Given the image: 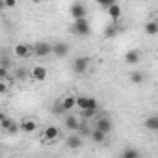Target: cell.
Segmentation results:
<instances>
[{
  "label": "cell",
  "instance_id": "6da1fadb",
  "mask_svg": "<svg viewBox=\"0 0 158 158\" xmlns=\"http://www.w3.org/2000/svg\"><path fill=\"white\" fill-rule=\"evenodd\" d=\"M76 108H78V110H89V108L99 110V102H97V99H95V97L78 95V97H76Z\"/></svg>",
  "mask_w": 158,
  "mask_h": 158
},
{
  "label": "cell",
  "instance_id": "7a4b0ae2",
  "mask_svg": "<svg viewBox=\"0 0 158 158\" xmlns=\"http://www.w3.org/2000/svg\"><path fill=\"white\" fill-rule=\"evenodd\" d=\"M71 30H73V34H74V35H89V32H91V26H89L88 19L84 17V19H76Z\"/></svg>",
  "mask_w": 158,
  "mask_h": 158
},
{
  "label": "cell",
  "instance_id": "3957f363",
  "mask_svg": "<svg viewBox=\"0 0 158 158\" xmlns=\"http://www.w3.org/2000/svg\"><path fill=\"white\" fill-rule=\"evenodd\" d=\"M89 65H91V60H89L88 56H78V58H74V61H73V71H74L76 74H84V73L89 69Z\"/></svg>",
  "mask_w": 158,
  "mask_h": 158
},
{
  "label": "cell",
  "instance_id": "277c9868",
  "mask_svg": "<svg viewBox=\"0 0 158 158\" xmlns=\"http://www.w3.org/2000/svg\"><path fill=\"white\" fill-rule=\"evenodd\" d=\"M52 47H54V45H50V43H47V41H37V43L34 45V56H37V58L50 56V54H52Z\"/></svg>",
  "mask_w": 158,
  "mask_h": 158
},
{
  "label": "cell",
  "instance_id": "5b68a950",
  "mask_svg": "<svg viewBox=\"0 0 158 158\" xmlns=\"http://www.w3.org/2000/svg\"><path fill=\"white\" fill-rule=\"evenodd\" d=\"M58 138H60V128H58L56 125L47 127V128L43 130V136H41V139L47 141V143H52V141H56Z\"/></svg>",
  "mask_w": 158,
  "mask_h": 158
},
{
  "label": "cell",
  "instance_id": "8992f818",
  "mask_svg": "<svg viewBox=\"0 0 158 158\" xmlns=\"http://www.w3.org/2000/svg\"><path fill=\"white\" fill-rule=\"evenodd\" d=\"M15 56L17 58H30V56H34V45H28V43H19L17 47H15Z\"/></svg>",
  "mask_w": 158,
  "mask_h": 158
},
{
  "label": "cell",
  "instance_id": "52a82bcc",
  "mask_svg": "<svg viewBox=\"0 0 158 158\" xmlns=\"http://www.w3.org/2000/svg\"><path fill=\"white\" fill-rule=\"evenodd\" d=\"M47 69L43 67V65H35V67H32V71H30V76H32V80L34 82H45L47 80Z\"/></svg>",
  "mask_w": 158,
  "mask_h": 158
},
{
  "label": "cell",
  "instance_id": "ba28073f",
  "mask_svg": "<svg viewBox=\"0 0 158 158\" xmlns=\"http://www.w3.org/2000/svg\"><path fill=\"white\" fill-rule=\"evenodd\" d=\"M95 128H99V130H102V132L110 134V132H112V128H114V125H112L110 117L102 115V117H99V119H97V123H95Z\"/></svg>",
  "mask_w": 158,
  "mask_h": 158
},
{
  "label": "cell",
  "instance_id": "9c48e42d",
  "mask_svg": "<svg viewBox=\"0 0 158 158\" xmlns=\"http://www.w3.org/2000/svg\"><path fill=\"white\" fill-rule=\"evenodd\" d=\"M80 119H78L74 114H69L67 117H65V128L67 130H71V132H74V130H78V128H80Z\"/></svg>",
  "mask_w": 158,
  "mask_h": 158
},
{
  "label": "cell",
  "instance_id": "30bf717a",
  "mask_svg": "<svg viewBox=\"0 0 158 158\" xmlns=\"http://www.w3.org/2000/svg\"><path fill=\"white\" fill-rule=\"evenodd\" d=\"M52 54L54 56H58V58H65L67 54H69V45L67 43H54V47H52Z\"/></svg>",
  "mask_w": 158,
  "mask_h": 158
},
{
  "label": "cell",
  "instance_id": "8fae6325",
  "mask_svg": "<svg viewBox=\"0 0 158 158\" xmlns=\"http://www.w3.org/2000/svg\"><path fill=\"white\" fill-rule=\"evenodd\" d=\"M35 128H37V123H35V119H32V117H24V119L21 121V130H23V132L30 134V132H34Z\"/></svg>",
  "mask_w": 158,
  "mask_h": 158
},
{
  "label": "cell",
  "instance_id": "7c38bea8",
  "mask_svg": "<svg viewBox=\"0 0 158 158\" xmlns=\"http://www.w3.org/2000/svg\"><path fill=\"white\" fill-rule=\"evenodd\" d=\"M106 132H102V130H99V128H91L89 130V139L93 141V143H104L106 141Z\"/></svg>",
  "mask_w": 158,
  "mask_h": 158
},
{
  "label": "cell",
  "instance_id": "4fadbf2b",
  "mask_svg": "<svg viewBox=\"0 0 158 158\" xmlns=\"http://www.w3.org/2000/svg\"><path fill=\"white\" fill-rule=\"evenodd\" d=\"M61 106H63L65 112H73V110L76 108V97H74V95H65V97L61 99Z\"/></svg>",
  "mask_w": 158,
  "mask_h": 158
},
{
  "label": "cell",
  "instance_id": "5bb4252c",
  "mask_svg": "<svg viewBox=\"0 0 158 158\" xmlns=\"http://www.w3.org/2000/svg\"><path fill=\"white\" fill-rule=\"evenodd\" d=\"M71 17L76 21V19H84L86 17V8L82 4H73L71 6Z\"/></svg>",
  "mask_w": 158,
  "mask_h": 158
},
{
  "label": "cell",
  "instance_id": "9a60e30c",
  "mask_svg": "<svg viewBox=\"0 0 158 158\" xmlns=\"http://www.w3.org/2000/svg\"><path fill=\"white\" fill-rule=\"evenodd\" d=\"M119 34V24L117 23H110V24H106V28H104V37L106 39H114L115 35Z\"/></svg>",
  "mask_w": 158,
  "mask_h": 158
},
{
  "label": "cell",
  "instance_id": "2e32d148",
  "mask_svg": "<svg viewBox=\"0 0 158 158\" xmlns=\"http://www.w3.org/2000/svg\"><path fill=\"white\" fill-rule=\"evenodd\" d=\"M106 13L110 15V19H112L114 23H119V19H121V6H119V4H112V6L106 10Z\"/></svg>",
  "mask_w": 158,
  "mask_h": 158
},
{
  "label": "cell",
  "instance_id": "e0dca14e",
  "mask_svg": "<svg viewBox=\"0 0 158 158\" xmlns=\"http://www.w3.org/2000/svg\"><path fill=\"white\" fill-rule=\"evenodd\" d=\"M65 145H67L69 149H80V147H82V138L76 136V134H71V136L67 138Z\"/></svg>",
  "mask_w": 158,
  "mask_h": 158
},
{
  "label": "cell",
  "instance_id": "ac0fdd59",
  "mask_svg": "<svg viewBox=\"0 0 158 158\" xmlns=\"http://www.w3.org/2000/svg\"><path fill=\"white\" fill-rule=\"evenodd\" d=\"M125 63L127 65H138L139 63V52L138 50H128L125 54Z\"/></svg>",
  "mask_w": 158,
  "mask_h": 158
},
{
  "label": "cell",
  "instance_id": "d6986e66",
  "mask_svg": "<svg viewBox=\"0 0 158 158\" xmlns=\"http://www.w3.org/2000/svg\"><path fill=\"white\" fill-rule=\"evenodd\" d=\"M143 32H145L147 35H156V34H158V23L149 21V23L143 26Z\"/></svg>",
  "mask_w": 158,
  "mask_h": 158
},
{
  "label": "cell",
  "instance_id": "ffe728a7",
  "mask_svg": "<svg viewBox=\"0 0 158 158\" xmlns=\"http://www.w3.org/2000/svg\"><path fill=\"white\" fill-rule=\"evenodd\" d=\"M130 80H132V84L139 86V84H143V80H145V74L139 73V71H132V73H130Z\"/></svg>",
  "mask_w": 158,
  "mask_h": 158
},
{
  "label": "cell",
  "instance_id": "44dd1931",
  "mask_svg": "<svg viewBox=\"0 0 158 158\" xmlns=\"http://www.w3.org/2000/svg\"><path fill=\"white\" fill-rule=\"evenodd\" d=\"M145 127L152 132H158V115H152V117L145 119Z\"/></svg>",
  "mask_w": 158,
  "mask_h": 158
},
{
  "label": "cell",
  "instance_id": "7402d4cb",
  "mask_svg": "<svg viewBox=\"0 0 158 158\" xmlns=\"http://www.w3.org/2000/svg\"><path fill=\"white\" fill-rule=\"evenodd\" d=\"M138 156H139V151L134 149V147H128L121 152V158H138Z\"/></svg>",
  "mask_w": 158,
  "mask_h": 158
},
{
  "label": "cell",
  "instance_id": "603a6c76",
  "mask_svg": "<svg viewBox=\"0 0 158 158\" xmlns=\"http://www.w3.org/2000/svg\"><path fill=\"white\" fill-rule=\"evenodd\" d=\"M13 125V121L8 117V115H0V128H4L6 132H8V128Z\"/></svg>",
  "mask_w": 158,
  "mask_h": 158
},
{
  "label": "cell",
  "instance_id": "cb8c5ba5",
  "mask_svg": "<svg viewBox=\"0 0 158 158\" xmlns=\"http://www.w3.org/2000/svg\"><path fill=\"white\" fill-rule=\"evenodd\" d=\"M97 114V110L95 108H89V110H80V115L84 117V119H89V117H93Z\"/></svg>",
  "mask_w": 158,
  "mask_h": 158
},
{
  "label": "cell",
  "instance_id": "d4e9b609",
  "mask_svg": "<svg viewBox=\"0 0 158 158\" xmlns=\"http://www.w3.org/2000/svg\"><path fill=\"white\" fill-rule=\"evenodd\" d=\"M97 4L101 6V8H104V10H108L112 4H117V0H97Z\"/></svg>",
  "mask_w": 158,
  "mask_h": 158
},
{
  "label": "cell",
  "instance_id": "484cf974",
  "mask_svg": "<svg viewBox=\"0 0 158 158\" xmlns=\"http://www.w3.org/2000/svg\"><path fill=\"white\" fill-rule=\"evenodd\" d=\"M15 4H17V0H2L4 8H15Z\"/></svg>",
  "mask_w": 158,
  "mask_h": 158
}]
</instances>
